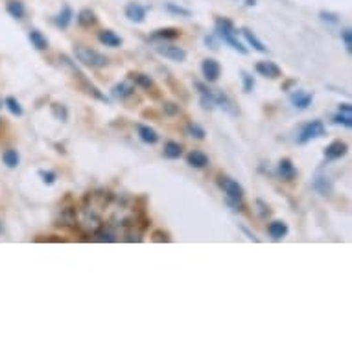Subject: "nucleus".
Listing matches in <instances>:
<instances>
[{
    "label": "nucleus",
    "instance_id": "1",
    "mask_svg": "<svg viewBox=\"0 0 352 352\" xmlns=\"http://www.w3.org/2000/svg\"><path fill=\"white\" fill-rule=\"evenodd\" d=\"M74 56L81 65L91 67V69H104V67L109 65V58L105 54L98 52V50H94L91 47H83V45L74 47Z\"/></svg>",
    "mask_w": 352,
    "mask_h": 352
},
{
    "label": "nucleus",
    "instance_id": "2",
    "mask_svg": "<svg viewBox=\"0 0 352 352\" xmlns=\"http://www.w3.org/2000/svg\"><path fill=\"white\" fill-rule=\"evenodd\" d=\"M327 135V127H324L323 120H310L302 124L297 133V144H308L316 139H321Z\"/></svg>",
    "mask_w": 352,
    "mask_h": 352
},
{
    "label": "nucleus",
    "instance_id": "3",
    "mask_svg": "<svg viewBox=\"0 0 352 352\" xmlns=\"http://www.w3.org/2000/svg\"><path fill=\"white\" fill-rule=\"evenodd\" d=\"M155 52L162 56L164 59L175 61V63H185L186 61V50L175 45H168V43H159L155 47Z\"/></svg>",
    "mask_w": 352,
    "mask_h": 352
},
{
    "label": "nucleus",
    "instance_id": "4",
    "mask_svg": "<svg viewBox=\"0 0 352 352\" xmlns=\"http://www.w3.org/2000/svg\"><path fill=\"white\" fill-rule=\"evenodd\" d=\"M218 186L221 188V190L226 192V196L231 197V199H242L243 194H245L243 186L240 185L236 179L229 177V175H219Z\"/></svg>",
    "mask_w": 352,
    "mask_h": 352
},
{
    "label": "nucleus",
    "instance_id": "5",
    "mask_svg": "<svg viewBox=\"0 0 352 352\" xmlns=\"http://www.w3.org/2000/svg\"><path fill=\"white\" fill-rule=\"evenodd\" d=\"M148 12H150L148 6H142L139 2H127L126 8H124V17L135 24H142L148 17Z\"/></svg>",
    "mask_w": 352,
    "mask_h": 352
},
{
    "label": "nucleus",
    "instance_id": "6",
    "mask_svg": "<svg viewBox=\"0 0 352 352\" xmlns=\"http://www.w3.org/2000/svg\"><path fill=\"white\" fill-rule=\"evenodd\" d=\"M236 24L232 23L231 19L227 17H216L214 19V35L218 37L219 41H223L226 37H231V35H236Z\"/></svg>",
    "mask_w": 352,
    "mask_h": 352
},
{
    "label": "nucleus",
    "instance_id": "7",
    "mask_svg": "<svg viewBox=\"0 0 352 352\" xmlns=\"http://www.w3.org/2000/svg\"><path fill=\"white\" fill-rule=\"evenodd\" d=\"M196 89L197 94H199V104H201L203 109H216V91H212L207 83H201V81H196Z\"/></svg>",
    "mask_w": 352,
    "mask_h": 352
},
{
    "label": "nucleus",
    "instance_id": "8",
    "mask_svg": "<svg viewBox=\"0 0 352 352\" xmlns=\"http://www.w3.org/2000/svg\"><path fill=\"white\" fill-rule=\"evenodd\" d=\"M314 98H316V94L310 93V91H300V89H295L294 93L289 94V104L294 105L295 109L306 111V109H310V105L314 104Z\"/></svg>",
    "mask_w": 352,
    "mask_h": 352
},
{
    "label": "nucleus",
    "instance_id": "9",
    "mask_svg": "<svg viewBox=\"0 0 352 352\" xmlns=\"http://www.w3.org/2000/svg\"><path fill=\"white\" fill-rule=\"evenodd\" d=\"M349 153V144L345 140H332L327 148H324V161H340Z\"/></svg>",
    "mask_w": 352,
    "mask_h": 352
},
{
    "label": "nucleus",
    "instance_id": "10",
    "mask_svg": "<svg viewBox=\"0 0 352 352\" xmlns=\"http://www.w3.org/2000/svg\"><path fill=\"white\" fill-rule=\"evenodd\" d=\"M201 74L207 83H216V81L219 80V76H221V65H219V61H216L214 58L203 59Z\"/></svg>",
    "mask_w": 352,
    "mask_h": 352
},
{
    "label": "nucleus",
    "instance_id": "11",
    "mask_svg": "<svg viewBox=\"0 0 352 352\" xmlns=\"http://www.w3.org/2000/svg\"><path fill=\"white\" fill-rule=\"evenodd\" d=\"M254 72L262 76V78H270V80L283 78V69L275 61H258V63L254 65Z\"/></svg>",
    "mask_w": 352,
    "mask_h": 352
},
{
    "label": "nucleus",
    "instance_id": "12",
    "mask_svg": "<svg viewBox=\"0 0 352 352\" xmlns=\"http://www.w3.org/2000/svg\"><path fill=\"white\" fill-rule=\"evenodd\" d=\"M312 188L318 192L319 196H332V192H334V185H332V181L323 175V173H318L312 181Z\"/></svg>",
    "mask_w": 352,
    "mask_h": 352
},
{
    "label": "nucleus",
    "instance_id": "13",
    "mask_svg": "<svg viewBox=\"0 0 352 352\" xmlns=\"http://www.w3.org/2000/svg\"><path fill=\"white\" fill-rule=\"evenodd\" d=\"M277 173H278V177H280L283 181H294L295 177H297V168L294 166L292 159L284 157V159H280V161H278Z\"/></svg>",
    "mask_w": 352,
    "mask_h": 352
},
{
    "label": "nucleus",
    "instance_id": "14",
    "mask_svg": "<svg viewBox=\"0 0 352 352\" xmlns=\"http://www.w3.org/2000/svg\"><path fill=\"white\" fill-rule=\"evenodd\" d=\"M179 37H181L179 28H159L150 35V39L157 41V43H172V41L179 39Z\"/></svg>",
    "mask_w": 352,
    "mask_h": 352
},
{
    "label": "nucleus",
    "instance_id": "15",
    "mask_svg": "<svg viewBox=\"0 0 352 352\" xmlns=\"http://www.w3.org/2000/svg\"><path fill=\"white\" fill-rule=\"evenodd\" d=\"M289 232V227L286 221H283V219H275V221H272L270 226H267V234L275 240V242H280L283 238L288 236Z\"/></svg>",
    "mask_w": 352,
    "mask_h": 352
},
{
    "label": "nucleus",
    "instance_id": "16",
    "mask_svg": "<svg viewBox=\"0 0 352 352\" xmlns=\"http://www.w3.org/2000/svg\"><path fill=\"white\" fill-rule=\"evenodd\" d=\"M98 41L104 47L109 48H120L124 45V39L116 32H113V30H102V32H98Z\"/></svg>",
    "mask_w": 352,
    "mask_h": 352
},
{
    "label": "nucleus",
    "instance_id": "17",
    "mask_svg": "<svg viewBox=\"0 0 352 352\" xmlns=\"http://www.w3.org/2000/svg\"><path fill=\"white\" fill-rule=\"evenodd\" d=\"M137 133H139V139L148 146H155L159 142V133L151 126H146V124H137Z\"/></svg>",
    "mask_w": 352,
    "mask_h": 352
},
{
    "label": "nucleus",
    "instance_id": "18",
    "mask_svg": "<svg viewBox=\"0 0 352 352\" xmlns=\"http://www.w3.org/2000/svg\"><path fill=\"white\" fill-rule=\"evenodd\" d=\"M76 23H78L80 28H91V26L98 23V17H96V13L91 8H81L78 15H76Z\"/></svg>",
    "mask_w": 352,
    "mask_h": 352
},
{
    "label": "nucleus",
    "instance_id": "19",
    "mask_svg": "<svg viewBox=\"0 0 352 352\" xmlns=\"http://www.w3.org/2000/svg\"><path fill=\"white\" fill-rule=\"evenodd\" d=\"M240 32H242V35L245 37V41H248V45L253 48V50H256V52H260V54H267V47L258 39V35L254 34L253 30L248 28V26H243Z\"/></svg>",
    "mask_w": 352,
    "mask_h": 352
},
{
    "label": "nucleus",
    "instance_id": "20",
    "mask_svg": "<svg viewBox=\"0 0 352 352\" xmlns=\"http://www.w3.org/2000/svg\"><path fill=\"white\" fill-rule=\"evenodd\" d=\"M28 39L35 50H48V48H50V41H48L47 35L43 34L41 30H37V28L30 30Z\"/></svg>",
    "mask_w": 352,
    "mask_h": 352
},
{
    "label": "nucleus",
    "instance_id": "21",
    "mask_svg": "<svg viewBox=\"0 0 352 352\" xmlns=\"http://www.w3.org/2000/svg\"><path fill=\"white\" fill-rule=\"evenodd\" d=\"M72 19H74V12H72V8H70L69 4H65V6L61 8V12H59L58 15L52 19V23L56 24L59 30H67L70 26V23H72Z\"/></svg>",
    "mask_w": 352,
    "mask_h": 352
},
{
    "label": "nucleus",
    "instance_id": "22",
    "mask_svg": "<svg viewBox=\"0 0 352 352\" xmlns=\"http://www.w3.org/2000/svg\"><path fill=\"white\" fill-rule=\"evenodd\" d=\"M186 162H188V166L196 168V170H203V168L208 166V155L205 151L199 150H192L188 155H186Z\"/></svg>",
    "mask_w": 352,
    "mask_h": 352
},
{
    "label": "nucleus",
    "instance_id": "23",
    "mask_svg": "<svg viewBox=\"0 0 352 352\" xmlns=\"http://www.w3.org/2000/svg\"><path fill=\"white\" fill-rule=\"evenodd\" d=\"M129 81H133L135 85L140 87V89H144V91H148L150 93V89H153L155 87V81H153V78H151L150 74H144V72H129Z\"/></svg>",
    "mask_w": 352,
    "mask_h": 352
},
{
    "label": "nucleus",
    "instance_id": "24",
    "mask_svg": "<svg viewBox=\"0 0 352 352\" xmlns=\"http://www.w3.org/2000/svg\"><path fill=\"white\" fill-rule=\"evenodd\" d=\"M6 13L15 21H23L26 17V6H24L23 0H8Z\"/></svg>",
    "mask_w": 352,
    "mask_h": 352
},
{
    "label": "nucleus",
    "instance_id": "25",
    "mask_svg": "<svg viewBox=\"0 0 352 352\" xmlns=\"http://www.w3.org/2000/svg\"><path fill=\"white\" fill-rule=\"evenodd\" d=\"M133 93H135V85L133 83H129V81L116 83V85L113 87V91H111L113 98L116 100H127L129 96H133Z\"/></svg>",
    "mask_w": 352,
    "mask_h": 352
},
{
    "label": "nucleus",
    "instance_id": "26",
    "mask_svg": "<svg viewBox=\"0 0 352 352\" xmlns=\"http://www.w3.org/2000/svg\"><path fill=\"white\" fill-rule=\"evenodd\" d=\"M162 157L164 159H170V161H177L183 157V146L175 140H168L164 148H162Z\"/></svg>",
    "mask_w": 352,
    "mask_h": 352
},
{
    "label": "nucleus",
    "instance_id": "27",
    "mask_svg": "<svg viewBox=\"0 0 352 352\" xmlns=\"http://www.w3.org/2000/svg\"><path fill=\"white\" fill-rule=\"evenodd\" d=\"M59 61H61V65H63V69L67 70V72H70V76H72V78H76L78 81L85 80V74H83V72L78 69L76 61H72V59H70L67 54H61V56H59Z\"/></svg>",
    "mask_w": 352,
    "mask_h": 352
},
{
    "label": "nucleus",
    "instance_id": "28",
    "mask_svg": "<svg viewBox=\"0 0 352 352\" xmlns=\"http://www.w3.org/2000/svg\"><path fill=\"white\" fill-rule=\"evenodd\" d=\"M80 85H81V89H83V91L89 94V96H93L94 100H100V102H104V104H109V98H107L104 93H100L98 87H94L91 81L87 80V78H85V80L80 81Z\"/></svg>",
    "mask_w": 352,
    "mask_h": 352
},
{
    "label": "nucleus",
    "instance_id": "29",
    "mask_svg": "<svg viewBox=\"0 0 352 352\" xmlns=\"http://www.w3.org/2000/svg\"><path fill=\"white\" fill-rule=\"evenodd\" d=\"M2 162L6 164L8 168H17L21 164V155H19L17 150H13V148H8V150L2 151Z\"/></svg>",
    "mask_w": 352,
    "mask_h": 352
},
{
    "label": "nucleus",
    "instance_id": "30",
    "mask_svg": "<svg viewBox=\"0 0 352 352\" xmlns=\"http://www.w3.org/2000/svg\"><path fill=\"white\" fill-rule=\"evenodd\" d=\"M50 113H52V116L56 118V120L59 122H67L69 120V107L65 104H58V102H54L52 105H50Z\"/></svg>",
    "mask_w": 352,
    "mask_h": 352
},
{
    "label": "nucleus",
    "instance_id": "31",
    "mask_svg": "<svg viewBox=\"0 0 352 352\" xmlns=\"http://www.w3.org/2000/svg\"><path fill=\"white\" fill-rule=\"evenodd\" d=\"M164 10H166L170 15H175V17H192V12L188 8H183L175 2H166L164 4Z\"/></svg>",
    "mask_w": 352,
    "mask_h": 352
},
{
    "label": "nucleus",
    "instance_id": "32",
    "mask_svg": "<svg viewBox=\"0 0 352 352\" xmlns=\"http://www.w3.org/2000/svg\"><path fill=\"white\" fill-rule=\"evenodd\" d=\"M4 107H6V109L10 111L13 116H23L24 115L23 105H21V102H19L15 96H8V98L4 100Z\"/></svg>",
    "mask_w": 352,
    "mask_h": 352
},
{
    "label": "nucleus",
    "instance_id": "33",
    "mask_svg": "<svg viewBox=\"0 0 352 352\" xmlns=\"http://www.w3.org/2000/svg\"><path fill=\"white\" fill-rule=\"evenodd\" d=\"M186 131L190 137H194L196 140H205L207 139V131H205V127H201L196 122H190L188 126H186Z\"/></svg>",
    "mask_w": 352,
    "mask_h": 352
},
{
    "label": "nucleus",
    "instance_id": "34",
    "mask_svg": "<svg viewBox=\"0 0 352 352\" xmlns=\"http://www.w3.org/2000/svg\"><path fill=\"white\" fill-rule=\"evenodd\" d=\"M240 74H242L243 93H253L254 85H256V81H254V76L249 74L248 70H240Z\"/></svg>",
    "mask_w": 352,
    "mask_h": 352
},
{
    "label": "nucleus",
    "instance_id": "35",
    "mask_svg": "<svg viewBox=\"0 0 352 352\" xmlns=\"http://www.w3.org/2000/svg\"><path fill=\"white\" fill-rule=\"evenodd\" d=\"M332 122L334 124H338V126H343L346 127V129H351L352 127V115H345V113H336L334 116H332Z\"/></svg>",
    "mask_w": 352,
    "mask_h": 352
},
{
    "label": "nucleus",
    "instance_id": "36",
    "mask_svg": "<svg viewBox=\"0 0 352 352\" xmlns=\"http://www.w3.org/2000/svg\"><path fill=\"white\" fill-rule=\"evenodd\" d=\"M37 175H39L41 181L48 186H52L54 183H56V179H58V173L54 172V170H39Z\"/></svg>",
    "mask_w": 352,
    "mask_h": 352
},
{
    "label": "nucleus",
    "instance_id": "37",
    "mask_svg": "<svg viewBox=\"0 0 352 352\" xmlns=\"http://www.w3.org/2000/svg\"><path fill=\"white\" fill-rule=\"evenodd\" d=\"M341 41H343V47H345L346 54L352 52V32L351 28H343L341 30Z\"/></svg>",
    "mask_w": 352,
    "mask_h": 352
},
{
    "label": "nucleus",
    "instance_id": "38",
    "mask_svg": "<svg viewBox=\"0 0 352 352\" xmlns=\"http://www.w3.org/2000/svg\"><path fill=\"white\" fill-rule=\"evenodd\" d=\"M319 17H321V21L327 24H330V26H334V24H340V15L338 13H332V12H319Z\"/></svg>",
    "mask_w": 352,
    "mask_h": 352
},
{
    "label": "nucleus",
    "instance_id": "39",
    "mask_svg": "<svg viewBox=\"0 0 352 352\" xmlns=\"http://www.w3.org/2000/svg\"><path fill=\"white\" fill-rule=\"evenodd\" d=\"M162 111H164V115L166 116H175L179 115V104H175V102H164L162 104Z\"/></svg>",
    "mask_w": 352,
    "mask_h": 352
},
{
    "label": "nucleus",
    "instance_id": "40",
    "mask_svg": "<svg viewBox=\"0 0 352 352\" xmlns=\"http://www.w3.org/2000/svg\"><path fill=\"white\" fill-rule=\"evenodd\" d=\"M96 238H98L100 242H116L115 234L109 231H104V229H102V231H96Z\"/></svg>",
    "mask_w": 352,
    "mask_h": 352
},
{
    "label": "nucleus",
    "instance_id": "41",
    "mask_svg": "<svg viewBox=\"0 0 352 352\" xmlns=\"http://www.w3.org/2000/svg\"><path fill=\"white\" fill-rule=\"evenodd\" d=\"M226 203L232 208V210H234V212H242L243 210L242 199H231V197H226Z\"/></svg>",
    "mask_w": 352,
    "mask_h": 352
},
{
    "label": "nucleus",
    "instance_id": "42",
    "mask_svg": "<svg viewBox=\"0 0 352 352\" xmlns=\"http://www.w3.org/2000/svg\"><path fill=\"white\" fill-rule=\"evenodd\" d=\"M205 45H207V48H210V50H218V37L216 35H205Z\"/></svg>",
    "mask_w": 352,
    "mask_h": 352
},
{
    "label": "nucleus",
    "instance_id": "43",
    "mask_svg": "<svg viewBox=\"0 0 352 352\" xmlns=\"http://www.w3.org/2000/svg\"><path fill=\"white\" fill-rule=\"evenodd\" d=\"M151 240H153V242H170L172 238H170V234H168V232L155 231L153 234H151Z\"/></svg>",
    "mask_w": 352,
    "mask_h": 352
},
{
    "label": "nucleus",
    "instance_id": "44",
    "mask_svg": "<svg viewBox=\"0 0 352 352\" xmlns=\"http://www.w3.org/2000/svg\"><path fill=\"white\" fill-rule=\"evenodd\" d=\"M256 207H260V218H266V216H270V214H272V210H270V205L262 201V199H256Z\"/></svg>",
    "mask_w": 352,
    "mask_h": 352
},
{
    "label": "nucleus",
    "instance_id": "45",
    "mask_svg": "<svg viewBox=\"0 0 352 352\" xmlns=\"http://www.w3.org/2000/svg\"><path fill=\"white\" fill-rule=\"evenodd\" d=\"M338 111H340V113H345V115H352V105L349 104V102H346V104H340Z\"/></svg>",
    "mask_w": 352,
    "mask_h": 352
},
{
    "label": "nucleus",
    "instance_id": "46",
    "mask_svg": "<svg viewBox=\"0 0 352 352\" xmlns=\"http://www.w3.org/2000/svg\"><path fill=\"white\" fill-rule=\"evenodd\" d=\"M240 229H242V231L243 232H245V234H248V238H249V240H253V242H258V238H256V236H254V234H253V232H249L248 231V227H240Z\"/></svg>",
    "mask_w": 352,
    "mask_h": 352
},
{
    "label": "nucleus",
    "instance_id": "47",
    "mask_svg": "<svg viewBox=\"0 0 352 352\" xmlns=\"http://www.w3.org/2000/svg\"><path fill=\"white\" fill-rule=\"evenodd\" d=\"M245 6H256V0H245Z\"/></svg>",
    "mask_w": 352,
    "mask_h": 352
},
{
    "label": "nucleus",
    "instance_id": "48",
    "mask_svg": "<svg viewBox=\"0 0 352 352\" xmlns=\"http://www.w3.org/2000/svg\"><path fill=\"white\" fill-rule=\"evenodd\" d=\"M294 83H295V81H294V80H292V81H288V83H286V85H284V87H283V89H284V91H286V89H289V87L294 85Z\"/></svg>",
    "mask_w": 352,
    "mask_h": 352
},
{
    "label": "nucleus",
    "instance_id": "49",
    "mask_svg": "<svg viewBox=\"0 0 352 352\" xmlns=\"http://www.w3.org/2000/svg\"><path fill=\"white\" fill-rule=\"evenodd\" d=\"M4 231H6V229H4V223H2V219H0V234H4Z\"/></svg>",
    "mask_w": 352,
    "mask_h": 352
},
{
    "label": "nucleus",
    "instance_id": "50",
    "mask_svg": "<svg viewBox=\"0 0 352 352\" xmlns=\"http://www.w3.org/2000/svg\"><path fill=\"white\" fill-rule=\"evenodd\" d=\"M0 109H2V100H0Z\"/></svg>",
    "mask_w": 352,
    "mask_h": 352
},
{
    "label": "nucleus",
    "instance_id": "51",
    "mask_svg": "<svg viewBox=\"0 0 352 352\" xmlns=\"http://www.w3.org/2000/svg\"><path fill=\"white\" fill-rule=\"evenodd\" d=\"M0 124H2V118H0Z\"/></svg>",
    "mask_w": 352,
    "mask_h": 352
}]
</instances>
